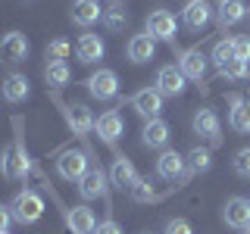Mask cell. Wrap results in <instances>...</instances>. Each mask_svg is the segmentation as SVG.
I'll return each mask as SVG.
<instances>
[{"instance_id":"6da1fadb","label":"cell","mask_w":250,"mask_h":234,"mask_svg":"<svg viewBox=\"0 0 250 234\" xmlns=\"http://www.w3.org/2000/svg\"><path fill=\"white\" fill-rule=\"evenodd\" d=\"M0 172H3V178H10V181H19V178H25L31 172V159H28L25 147H22L19 140L3 150V156H0Z\"/></svg>"},{"instance_id":"7a4b0ae2","label":"cell","mask_w":250,"mask_h":234,"mask_svg":"<svg viewBox=\"0 0 250 234\" xmlns=\"http://www.w3.org/2000/svg\"><path fill=\"white\" fill-rule=\"evenodd\" d=\"M10 213H13L16 222H22V225H35L38 218L44 215V200L38 197L35 191H22V194H16V197H13Z\"/></svg>"},{"instance_id":"3957f363","label":"cell","mask_w":250,"mask_h":234,"mask_svg":"<svg viewBox=\"0 0 250 234\" xmlns=\"http://www.w3.org/2000/svg\"><path fill=\"white\" fill-rule=\"evenodd\" d=\"M88 169H91L88 166V156L78 153V150H66V153H60V159H57V172H60L62 181H75L78 184Z\"/></svg>"},{"instance_id":"277c9868","label":"cell","mask_w":250,"mask_h":234,"mask_svg":"<svg viewBox=\"0 0 250 234\" xmlns=\"http://www.w3.org/2000/svg\"><path fill=\"white\" fill-rule=\"evenodd\" d=\"M147 35H150L153 41H175V35H178L175 16L169 10H153L147 16Z\"/></svg>"},{"instance_id":"5b68a950","label":"cell","mask_w":250,"mask_h":234,"mask_svg":"<svg viewBox=\"0 0 250 234\" xmlns=\"http://www.w3.org/2000/svg\"><path fill=\"white\" fill-rule=\"evenodd\" d=\"M88 91H91V97H97V100H113L116 94H119V75H116L113 69H97V72H91V78H88Z\"/></svg>"},{"instance_id":"8992f818","label":"cell","mask_w":250,"mask_h":234,"mask_svg":"<svg viewBox=\"0 0 250 234\" xmlns=\"http://www.w3.org/2000/svg\"><path fill=\"white\" fill-rule=\"evenodd\" d=\"M131 106H135V113L141 116V119H160V113H163V94L156 91V88H144V91H138L135 97H131Z\"/></svg>"},{"instance_id":"52a82bcc","label":"cell","mask_w":250,"mask_h":234,"mask_svg":"<svg viewBox=\"0 0 250 234\" xmlns=\"http://www.w3.org/2000/svg\"><path fill=\"white\" fill-rule=\"evenodd\" d=\"M28 57V38L22 31H10L0 41V59L3 62H22Z\"/></svg>"},{"instance_id":"ba28073f","label":"cell","mask_w":250,"mask_h":234,"mask_svg":"<svg viewBox=\"0 0 250 234\" xmlns=\"http://www.w3.org/2000/svg\"><path fill=\"white\" fill-rule=\"evenodd\" d=\"M182 19H185V25L191 31H200V28L209 25V19H213V6H209L207 0H188Z\"/></svg>"},{"instance_id":"9c48e42d","label":"cell","mask_w":250,"mask_h":234,"mask_svg":"<svg viewBox=\"0 0 250 234\" xmlns=\"http://www.w3.org/2000/svg\"><path fill=\"white\" fill-rule=\"evenodd\" d=\"M185 81L188 78L182 75V69H175V66H163L160 72H156V91H160L163 97H178V94L185 91Z\"/></svg>"},{"instance_id":"30bf717a","label":"cell","mask_w":250,"mask_h":234,"mask_svg":"<svg viewBox=\"0 0 250 234\" xmlns=\"http://www.w3.org/2000/svg\"><path fill=\"white\" fill-rule=\"evenodd\" d=\"M222 218H225V225H229V228H241V231H244L247 225H250V200L231 197L222 206Z\"/></svg>"},{"instance_id":"8fae6325","label":"cell","mask_w":250,"mask_h":234,"mask_svg":"<svg viewBox=\"0 0 250 234\" xmlns=\"http://www.w3.org/2000/svg\"><path fill=\"white\" fill-rule=\"evenodd\" d=\"M156 175L163 181H178L185 178V156L175 153V150H163L160 159H156Z\"/></svg>"},{"instance_id":"7c38bea8","label":"cell","mask_w":250,"mask_h":234,"mask_svg":"<svg viewBox=\"0 0 250 234\" xmlns=\"http://www.w3.org/2000/svg\"><path fill=\"white\" fill-rule=\"evenodd\" d=\"M94 131L100 135V140L116 144V140H119V135L125 131V122H122V116L116 113V109H109V113H104L97 122H94Z\"/></svg>"},{"instance_id":"4fadbf2b","label":"cell","mask_w":250,"mask_h":234,"mask_svg":"<svg viewBox=\"0 0 250 234\" xmlns=\"http://www.w3.org/2000/svg\"><path fill=\"white\" fill-rule=\"evenodd\" d=\"M78 194H82L84 200H97V197H104L106 194V175H104V169H88L84 172V178L78 181Z\"/></svg>"},{"instance_id":"5bb4252c","label":"cell","mask_w":250,"mask_h":234,"mask_svg":"<svg viewBox=\"0 0 250 234\" xmlns=\"http://www.w3.org/2000/svg\"><path fill=\"white\" fill-rule=\"evenodd\" d=\"M229 103H231V116H229L231 128H234V131H241V135H250V97L231 94Z\"/></svg>"},{"instance_id":"9a60e30c","label":"cell","mask_w":250,"mask_h":234,"mask_svg":"<svg viewBox=\"0 0 250 234\" xmlns=\"http://www.w3.org/2000/svg\"><path fill=\"white\" fill-rule=\"evenodd\" d=\"M66 225L72 234H94L97 218H94V213L88 206H72V209H66Z\"/></svg>"},{"instance_id":"2e32d148","label":"cell","mask_w":250,"mask_h":234,"mask_svg":"<svg viewBox=\"0 0 250 234\" xmlns=\"http://www.w3.org/2000/svg\"><path fill=\"white\" fill-rule=\"evenodd\" d=\"M104 19V10H100V0H75L72 3V22L75 25H94V22Z\"/></svg>"},{"instance_id":"e0dca14e","label":"cell","mask_w":250,"mask_h":234,"mask_svg":"<svg viewBox=\"0 0 250 234\" xmlns=\"http://www.w3.org/2000/svg\"><path fill=\"white\" fill-rule=\"evenodd\" d=\"M104 53H106V47H104V41H100L97 35H82L78 38V44H75L78 62H97V59H104Z\"/></svg>"},{"instance_id":"ac0fdd59","label":"cell","mask_w":250,"mask_h":234,"mask_svg":"<svg viewBox=\"0 0 250 234\" xmlns=\"http://www.w3.org/2000/svg\"><path fill=\"white\" fill-rule=\"evenodd\" d=\"M66 122H69V128H72L75 135H88L97 119L91 116V109L84 103H72V106H66Z\"/></svg>"},{"instance_id":"d6986e66","label":"cell","mask_w":250,"mask_h":234,"mask_svg":"<svg viewBox=\"0 0 250 234\" xmlns=\"http://www.w3.org/2000/svg\"><path fill=\"white\" fill-rule=\"evenodd\" d=\"M109 178H113V184L119 187V191H131V187L138 184V172H135V166H131L125 156H119V159L113 162V169H109Z\"/></svg>"},{"instance_id":"ffe728a7","label":"cell","mask_w":250,"mask_h":234,"mask_svg":"<svg viewBox=\"0 0 250 234\" xmlns=\"http://www.w3.org/2000/svg\"><path fill=\"white\" fill-rule=\"evenodd\" d=\"M0 91H3V97L10 100V103H22V100H28V78L19 75V72H10L3 78V84H0Z\"/></svg>"},{"instance_id":"44dd1931","label":"cell","mask_w":250,"mask_h":234,"mask_svg":"<svg viewBox=\"0 0 250 234\" xmlns=\"http://www.w3.org/2000/svg\"><path fill=\"white\" fill-rule=\"evenodd\" d=\"M178 69H182L185 78H191V81H200L203 72H207V57H203L200 50H185L182 59H178Z\"/></svg>"},{"instance_id":"7402d4cb","label":"cell","mask_w":250,"mask_h":234,"mask_svg":"<svg viewBox=\"0 0 250 234\" xmlns=\"http://www.w3.org/2000/svg\"><path fill=\"white\" fill-rule=\"evenodd\" d=\"M153 53H156V41L150 35H135L128 41V59L138 62V66H141V62H150Z\"/></svg>"},{"instance_id":"603a6c76","label":"cell","mask_w":250,"mask_h":234,"mask_svg":"<svg viewBox=\"0 0 250 234\" xmlns=\"http://www.w3.org/2000/svg\"><path fill=\"white\" fill-rule=\"evenodd\" d=\"M194 131H197L200 137L216 140L219 131H222V122H219V116L213 109H197V116H194Z\"/></svg>"},{"instance_id":"cb8c5ba5","label":"cell","mask_w":250,"mask_h":234,"mask_svg":"<svg viewBox=\"0 0 250 234\" xmlns=\"http://www.w3.org/2000/svg\"><path fill=\"white\" fill-rule=\"evenodd\" d=\"M247 16V6H244V0H219V6H216V19H219V25H234V22H241Z\"/></svg>"},{"instance_id":"d4e9b609","label":"cell","mask_w":250,"mask_h":234,"mask_svg":"<svg viewBox=\"0 0 250 234\" xmlns=\"http://www.w3.org/2000/svg\"><path fill=\"white\" fill-rule=\"evenodd\" d=\"M141 140H144V147H166L169 144V125L163 119H150L144 125V131H141Z\"/></svg>"},{"instance_id":"484cf974","label":"cell","mask_w":250,"mask_h":234,"mask_svg":"<svg viewBox=\"0 0 250 234\" xmlns=\"http://www.w3.org/2000/svg\"><path fill=\"white\" fill-rule=\"evenodd\" d=\"M44 78L50 88H62V84H69V78H72V69H69V62H47L44 69Z\"/></svg>"},{"instance_id":"4316f807","label":"cell","mask_w":250,"mask_h":234,"mask_svg":"<svg viewBox=\"0 0 250 234\" xmlns=\"http://www.w3.org/2000/svg\"><path fill=\"white\" fill-rule=\"evenodd\" d=\"M125 22H128V13H125L122 3H113V6H106V10H104V25H106L109 31L125 28Z\"/></svg>"},{"instance_id":"83f0119b","label":"cell","mask_w":250,"mask_h":234,"mask_svg":"<svg viewBox=\"0 0 250 234\" xmlns=\"http://www.w3.org/2000/svg\"><path fill=\"white\" fill-rule=\"evenodd\" d=\"M188 166H191V172H207L213 166V156H209V150H203V147H194L188 153Z\"/></svg>"},{"instance_id":"f1b7e54d","label":"cell","mask_w":250,"mask_h":234,"mask_svg":"<svg viewBox=\"0 0 250 234\" xmlns=\"http://www.w3.org/2000/svg\"><path fill=\"white\" fill-rule=\"evenodd\" d=\"M219 72H222L225 78H231V81H241V78L250 75V66H247L244 59H229L222 69H219Z\"/></svg>"},{"instance_id":"f546056e","label":"cell","mask_w":250,"mask_h":234,"mask_svg":"<svg viewBox=\"0 0 250 234\" xmlns=\"http://www.w3.org/2000/svg\"><path fill=\"white\" fill-rule=\"evenodd\" d=\"M229 59H238V57H234V44H231V41H219V44L213 47V62H216V69H222Z\"/></svg>"},{"instance_id":"4dcf8cb0","label":"cell","mask_w":250,"mask_h":234,"mask_svg":"<svg viewBox=\"0 0 250 234\" xmlns=\"http://www.w3.org/2000/svg\"><path fill=\"white\" fill-rule=\"evenodd\" d=\"M231 166H234V172H238L241 178H250V147H241V150L234 153Z\"/></svg>"},{"instance_id":"1f68e13d","label":"cell","mask_w":250,"mask_h":234,"mask_svg":"<svg viewBox=\"0 0 250 234\" xmlns=\"http://www.w3.org/2000/svg\"><path fill=\"white\" fill-rule=\"evenodd\" d=\"M131 197H135L138 203H150L153 197H156V194H153V187H150V181H144V178H138V184L135 187H131Z\"/></svg>"},{"instance_id":"d6a6232c","label":"cell","mask_w":250,"mask_h":234,"mask_svg":"<svg viewBox=\"0 0 250 234\" xmlns=\"http://www.w3.org/2000/svg\"><path fill=\"white\" fill-rule=\"evenodd\" d=\"M66 57H69V44H66V41L47 44V59H50V62H62Z\"/></svg>"},{"instance_id":"836d02e7","label":"cell","mask_w":250,"mask_h":234,"mask_svg":"<svg viewBox=\"0 0 250 234\" xmlns=\"http://www.w3.org/2000/svg\"><path fill=\"white\" fill-rule=\"evenodd\" d=\"M231 44H234V57L238 59H250V38L247 35H238V38H231Z\"/></svg>"},{"instance_id":"e575fe53","label":"cell","mask_w":250,"mask_h":234,"mask_svg":"<svg viewBox=\"0 0 250 234\" xmlns=\"http://www.w3.org/2000/svg\"><path fill=\"white\" fill-rule=\"evenodd\" d=\"M166 234H194V228L185 218H172V222H166Z\"/></svg>"},{"instance_id":"d590c367","label":"cell","mask_w":250,"mask_h":234,"mask_svg":"<svg viewBox=\"0 0 250 234\" xmlns=\"http://www.w3.org/2000/svg\"><path fill=\"white\" fill-rule=\"evenodd\" d=\"M13 222H16V218H13V213H10V206H0V234L10 231Z\"/></svg>"},{"instance_id":"8d00e7d4","label":"cell","mask_w":250,"mask_h":234,"mask_svg":"<svg viewBox=\"0 0 250 234\" xmlns=\"http://www.w3.org/2000/svg\"><path fill=\"white\" fill-rule=\"evenodd\" d=\"M94 234H122V228L116 222H100L97 228H94Z\"/></svg>"},{"instance_id":"74e56055","label":"cell","mask_w":250,"mask_h":234,"mask_svg":"<svg viewBox=\"0 0 250 234\" xmlns=\"http://www.w3.org/2000/svg\"><path fill=\"white\" fill-rule=\"evenodd\" d=\"M244 234H250V225H247V228H244Z\"/></svg>"},{"instance_id":"f35d334b","label":"cell","mask_w":250,"mask_h":234,"mask_svg":"<svg viewBox=\"0 0 250 234\" xmlns=\"http://www.w3.org/2000/svg\"><path fill=\"white\" fill-rule=\"evenodd\" d=\"M247 16H250V10H247Z\"/></svg>"},{"instance_id":"ab89813d","label":"cell","mask_w":250,"mask_h":234,"mask_svg":"<svg viewBox=\"0 0 250 234\" xmlns=\"http://www.w3.org/2000/svg\"><path fill=\"white\" fill-rule=\"evenodd\" d=\"M116 3H119V0H116Z\"/></svg>"}]
</instances>
